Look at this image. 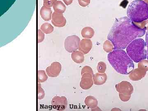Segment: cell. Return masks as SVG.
I'll return each mask as SVG.
<instances>
[{"label":"cell","mask_w":148,"mask_h":111,"mask_svg":"<svg viewBox=\"0 0 148 111\" xmlns=\"http://www.w3.org/2000/svg\"><path fill=\"white\" fill-rule=\"evenodd\" d=\"M146 29L137 26L127 17L117 18L108 36L114 47V49H123L137 38L143 36Z\"/></svg>","instance_id":"1"},{"label":"cell","mask_w":148,"mask_h":111,"mask_svg":"<svg viewBox=\"0 0 148 111\" xmlns=\"http://www.w3.org/2000/svg\"><path fill=\"white\" fill-rule=\"evenodd\" d=\"M108 61L117 73L128 75L134 69V64L123 49H115L108 54Z\"/></svg>","instance_id":"2"},{"label":"cell","mask_w":148,"mask_h":111,"mask_svg":"<svg viewBox=\"0 0 148 111\" xmlns=\"http://www.w3.org/2000/svg\"><path fill=\"white\" fill-rule=\"evenodd\" d=\"M127 16L135 23H140L148 19V4L143 0L133 1L128 5Z\"/></svg>","instance_id":"3"},{"label":"cell","mask_w":148,"mask_h":111,"mask_svg":"<svg viewBox=\"0 0 148 111\" xmlns=\"http://www.w3.org/2000/svg\"><path fill=\"white\" fill-rule=\"evenodd\" d=\"M146 47V43L143 39H135L127 46L126 52L132 61L138 63L147 58Z\"/></svg>","instance_id":"4"},{"label":"cell","mask_w":148,"mask_h":111,"mask_svg":"<svg viewBox=\"0 0 148 111\" xmlns=\"http://www.w3.org/2000/svg\"><path fill=\"white\" fill-rule=\"evenodd\" d=\"M93 71L90 66H85L81 71L82 78L80 86L83 89L88 90L93 86Z\"/></svg>","instance_id":"5"},{"label":"cell","mask_w":148,"mask_h":111,"mask_svg":"<svg viewBox=\"0 0 148 111\" xmlns=\"http://www.w3.org/2000/svg\"><path fill=\"white\" fill-rule=\"evenodd\" d=\"M80 39L79 37L75 35L69 36L64 42V47L66 51L72 53L79 49Z\"/></svg>","instance_id":"6"},{"label":"cell","mask_w":148,"mask_h":111,"mask_svg":"<svg viewBox=\"0 0 148 111\" xmlns=\"http://www.w3.org/2000/svg\"><path fill=\"white\" fill-rule=\"evenodd\" d=\"M68 103L67 98L65 96H56L51 100V106L53 108L58 111L65 110Z\"/></svg>","instance_id":"7"},{"label":"cell","mask_w":148,"mask_h":111,"mask_svg":"<svg viewBox=\"0 0 148 111\" xmlns=\"http://www.w3.org/2000/svg\"><path fill=\"white\" fill-rule=\"evenodd\" d=\"M117 92L125 95H131L134 91V88L131 84L126 81H123L116 85Z\"/></svg>","instance_id":"8"},{"label":"cell","mask_w":148,"mask_h":111,"mask_svg":"<svg viewBox=\"0 0 148 111\" xmlns=\"http://www.w3.org/2000/svg\"><path fill=\"white\" fill-rule=\"evenodd\" d=\"M62 69V66L59 62H53L50 66L46 68L47 75L51 77H55L59 75Z\"/></svg>","instance_id":"9"},{"label":"cell","mask_w":148,"mask_h":111,"mask_svg":"<svg viewBox=\"0 0 148 111\" xmlns=\"http://www.w3.org/2000/svg\"><path fill=\"white\" fill-rule=\"evenodd\" d=\"M51 22L56 27H63L66 25V19L63 14L58 13L54 12L52 13Z\"/></svg>","instance_id":"10"},{"label":"cell","mask_w":148,"mask_h":111,"mask_svg":"<svg viewBox=\"0 0 148 111\" xmlns=\"http://www.w3.org/2000/svg\"><path fill=\"white\" fill-rule=\"evenodd\" d=\"M92 43L91 40L89 39H83L80 41L79 50L84 54H87L92 49Z\"/></svg>","instance_id":"11"},{"label":"cell","mask_w":148,"mask_h":111,"mask_svg":"<svg viewBox=\"0 0 148 111\" xmlns=\"http://www.w3.org/2000/svg\"><path fill=\"white\" fill-rule=\"evenodd\" d=\"M147 72L139 69H133L129 74L130 79L133 81H138L145 76Z\"/></svg>","instance_id":"12"},{"label":"cell","mask_w":148,"mask_h":111,"mask_svg":"<svg viewBox=\"0 0 148 111\" xmlns=\"http://www.w3.org/2000/svg\"><path fill=\"white\" fill-rule=\"evenodd\" d=\"M42 18L45 21H49L52 18V11L51 8L43 5L40 10Z\"/></svg>","instance_id":"13"},{"label":"cell","mask_w":148,"mask_h":111,"mask_svg":"<svg viewBox=\"0 0 148 111\" xmlns=\"http://www.w3.org/2000/svg\"><path fill=\"white\" fill-rule=\"evenodd\" d=\"M108 77L106 74L97 73L93 75V80L94 84L96 85H101L104 84L107 81Z\"/></svg>","instance_id":"14"},{"label":"cell","mask_w":148,"mask_h":111,"mask_svg":"<svg viewBox=\"0 0 148 111\" xmlns=\"http://www.w3.org/2000/svg\"><path fill=\"white\" fill-rule=\"evenodd\" d=\"M84 53L80 51H75L72 52V60L77 64H82L84 61Z\"/></svg>","instance_id":"15"},{"label":"cell","mask_w":148,"mask_h":111,"mask_svg":"<svg viewBox=\"0 0 148 111\" xmlns=\"http://www.w3.org/2000/svg\"><path fill=\"white\" fill-rule=\"evenodd\" d=\"M84 103L88 108L94 109L98 106V101L97 99L93 96H87L84 100Z\"/></svg>","instance_id":"16"},{"label":"cell","mask_w":148,"mask_h":111,"mask_svg":"<svg viewBox=\"0 0 148 111\" xmlns=\"http://www.w3.org/2000/svg\"><path fill=\"white\" fill-rule=\"evenodd\" d=\"M53 7L54 12L57 13L63 14L66 10V5L61 1H56Z\"/></svg>","instance_id":"17"},{"label":"cell","mask_w":148,"mask_h":111,"mask_svg":"<svg viewBox=\"0 0 148 111\" xmlns=\"http://www.w3.org/2000/svg\"><path fill=\"white\" fill-rule=\"evenodd\" d=\"M94 31L91 27H84L81 31V35L83 38L86 39L91 38L94 35Z\"/></svg>","instance_id":"18"},{"label":"cell","mask_w":148,"mask_h":111,"mask_svg":"<svg viewBox=\"0 0 148 111\" xmlns=\"http://www.w3.org/2000/svg\"><path fill=\"white\" fill-rule=\"evenodd\" d=\"M40 29L45 34H49L53 32L54 28L52 25L49 23H44L42 24Z\"/></svg>","instance_id":"19"},{"label":"cell","mask_w":148,"mask_h":111,"mask_svg":"<svg viewBox=\"0 0 148 111\" xmlns=\"http://www.w3.org/2000/svg\"><path fill=\"white\" fill-rule=\"evenodd\" d=\"M48 79V76L44 71L40 70L38 71V83L45 82Z\"/></svg>","instance_id":"20"},{"label":"cell","mask_w":148,"mask_h":111,"mask_svg":"<svg viewBox=\"0 0 148 111\" xmlns=\"http://www.w3.org/2000/svg\"><path fill=\"white\" fill-rule=\"evenodd\" d=\"M103 49L106 52L110 53L114 49V47L110 41L107 40L104 42L103 45Z\"/></svg>","instance_id":"21"},{"label":"cell","mask_w":148,"mask_h":111,"mask_svg":"<svg viewBox=\"0 0 148 111\" xmlns=\"http://www.w3.org/2000/svg\"><path fill=\"white\" fill-rule=\"evenodd\" d=\"M138 69H141L147 72L148 71V60H142L138 63Z\"/></svg>","instance_id":"22"},{"label":"cell","mask_w":148,"mask_h":111,"mask_svg":"<svg viewBox=\"0 0 148 111\" xmlns=\"http://www.w3.org/2000/svg\"><path fill=\"white\" fill-rule=\"evenodd\" d=\"M97 71L100 73H104L106 71L107 69V66L106 63L104 62H99L98 63L97 67Z\"/></svg>","instance_id":"23"},{"label":"cell","mask_w":148,"mask_h":111,"mask_svg":"<svg viewBox=\"0 0 148 111\" xmlns=\"http://www.w3.org/2000/svg\"><path fill=\"white\" fill-rule=\"evenodd\" d=\"M45 96V92L44 90L42 88L40 83H39L38 85V100H42L44 98Z\"/></svg>","instance_id":"24"},{"label":"cell","mask_w":148,"mask_h":111,"mask_svg":"<svg viewBox=\"0 0 148 111\" xmlns=\"http://www.w3.org/2000/svg\"><path fill=\"white\" fill-rule=\"evenodd\" d=\"M45 35L44 33L41 30H38V43L42 42L44 40Z\"/></svg>","instance_id":"25"},{"label":"cell","mask_w":148,"mask_h":111,"mask_svg":"<svg viewBox=\"0 0 148 111\" xmlns=\"http://www.w3.org/2000/svg\"><path fill=\"white\" fill-rule=\"evenodd\" d=\"M137 26L142 29L148 30V20H146L140 23H135Z\"/></svg>","instance_id":"26"},{"label":"cell","mask_w":148,"mask_h":111,"mask_svg":"<svg viewBox=\"0 0 148 111\" xmlns=\"http://www.w3.org/2000/svg\"><path fill=\"white\" fill-rule=\"evenodd\" d=\"M57 0H44V5L51 8L53 6L56 2Z\"/></svg>","instance_id":"27"},{"label":"cell","mask_w":148,"mask_h":111,"mask_svg":"<svg viewBox=\"0 0 148 111\" xmlns=\"http://www.w3.org/2000/svg\"><path fill=\"white\" fill-rule=\"evenodd\" d=\"M131 95H125L123 94H122L121 93H119V97L120 99L122 101L125 102L129 101Z\"/></svg>","instance_id":"28"},{"label":"cell","mask_w":148,"mask_h":111,"mask_svg":"<svg viewBox=\"0 0 148 111\" xmlns=\"http://www.w3.org/2000/svg\"><path fill=\"white\" fill-rule=\"evenodd\" d=\"M80 5L82 7H86L90 4V0H78Z\"/></svg>","instance_id":"29"},{"label":"cell","mask_w":148,"mask_h":111,"mask_svg":"<svg viewBox=\"0 0 148 111\" xmlns=\"http://www.w3.org/2000/svg\"><path fill=\"white\" fill-rule=\"evenodd\" d=\"M63 1L66 5H70L73 2V0H63Z\"/></svg>","instance_id":"30"},{"label":"cell","mask_w":148,"mask_h":111,"mask_svg":"<svg viewBox=\"0 0 148 111\" xmlns=\"http://www.w3.org/2000/svg\"><path fill=\"white\" fill-rule=\"evenodd\" d=\"M146 43L147 45V58L148 59V30L146 33Z\"/></svg>","instance_id":"31"},{"label":"cell","mask_w":148,"mask_h":111,"mask_svg":"<svg viewBox=\"0 0 148 111\" xmlns=\"http://www.w3.org/2000/svg\"><path fill=\"white\" fill-rule=\"evenodd\" d=\"M144 1H145L148 4V0H144Z\"/></svg>","instance_id":"32"}]
</instances>
